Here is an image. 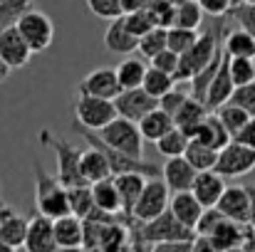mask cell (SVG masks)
<instances>
[{
	"instance_id": "1",
	"label": "cell",
	"mask_w": 255,
	"mask_h": 252,
	"mask_svg": "<svg viewBox=\"0 0 255 252\" xmlns=\"http://www.w3.org/2000/svg\"><path fill=\"white\" fill-rule=\"evenodd\" d=\"M193 238H196V230L183 225L171 210H164L161 215L151 220L131 225V248L154 250L166 243H193Z\"/></svg>"
},
{
	"instance_id": "2",
	"label": "cell",
	"mask_w": 255,
	"mask_h": 252,
	"mask_svg": "<svg viewBox=\"0 0 255 252\" xmlns=\"http://www.w3.org/2000/svg\"><path fill=\"white\" fill-rule=\"evenodd\" d=\"M221 32H226V17H216V25L206 32L198 35V40L181 55L178 70H176V82H191L196 72H201L206 65L216 60V55L223 50L221 45Z\"/></svg>"
},
{
	"instance_id": "3",
	"label": "cell",
	"mask_w": 255,
	"mask_h": 252,
	"mask_svg": "<svg viewBox=\"0 0 255 252\" xmlns=\"http://www.w3.org/2000/svg\"><path fill=\"white\" fill-rule=\"evenodd\" d=\"M32 170H35V210L42 215H50L52 220L72 213L67 185L57 175H50L42 168L40 159H32Z\"/></svg>"
},
{
	"instance_id": "4",
	"label": "cell",
	"mask_w": 255,
	"mask_h": 252,
	"mask_svg": "<svg viewBox=\"0 0 255 252\" xmlns=\"http://www.w3.org/2000/svg\"><path fill=\"white\" fill-rule=\"evenodd\" d=\"M37 139H40L42 146H47V149L55 151V159H57V173H55V175H57L67 188L87 183L85 175H82V170H80V161H82V151H85V149L70 144L67 139L55 136L50 129H42Z\"/></svg>"
},
{
	"instance_id": "5",
	"label": "cell",
	"mask_w": 255,
	"mask_h": 252,
	"mask_svg": "<svg viewBox=\"0 0 255 252\" xmlns=\"http://www.w3.org/2000/svg\"><path fill=\"white\" fill-rule=\"evenodd\" d=\"M97 136L104 144H109V146H114V149H119L129 156L144 159V136H141L139 121H131L127 116H114L104 129L97 131Z\"/></svg>"
},
{
	"instance_id": "6",
	"label": "cell",
	"mask_w": 255,
	"mask_h": 252,
	"mask_svg": "<svg viewBox=\"0 0 255 252\" xmlns=\"http://www.w3.org/2000/svg\"><path fill=\"white\" fill-rule=\"evenodd\" d=\"M15 25H17L20 35L25 37V42L30 45V50H32L35 55L50 50V45L55 42V25H52L50 15L42 12V10L30 7L27 12H22V15L15 20Z\"/></svg>"
},
{
	"instance_id": "7",
	"label": "cell",
	"mask_w": 255,
	"mask_h": 252,
	"mask_svg": "<svg viewBox=\"0 0 255 252\" xmlns=\"http://www.w3.org/2000/svg\"><path fill=\"white\" fill-rule=\"evenodd\" d=\"M114 116H119L114 99H104V96H94V94H77L75 99V121L82 124L92 131L104 129Z\"/></svg>"
},
{
	"instance_id": "8",
	"label": "cell",
	"mask_w": 255,
	"mask_h": 252,
	"mask_svg": "<svg viewBox=\"0 0 255 252\" xmlns=\"http://www.w3.org/2000/svg\"><path fill=\"white\" fill-rule=\"evenodd\" d=\"M169 200H171V190L169 185L164 183V178L161 175L146 178V185H144V190H141V195H139V200L134 205V213H131V225L161 215L164 210H169Z\"/></svg>"
},
{
	"instance_id": "9",
	"label": "cell",
	"mask_w": 255,
	"mask_h": 252,
	"mask_svg": "<svg viewBox=\"0 0 255 252\" xmlns=\"http://www.w3.org/2000/svg\"><path fill=\"white\" fill-rule=\"evenodd\" d=\"M216 173H221L223 178H241L255 170V149L241 144V141H228L221 151H218V161L213 166Z\"/></svg>"
},
{
	"instance_id": "10",
	"label": "cell",
	"mask_w": 255,
	"mask_h": 252,
	"mask_svg": "<svg viewBox=\"0 0 255 252\" xmlns=\"http://www.w3.org/2000/svg\"><path fill=\"white\" fill-rule=\"evenodd\" d=\"M32 50L25 42V37L20 35L17 25H5L0 27V60L10 67V70H20L32 60Z\"/></svg>"
},
{
	"instance_id": "11",
	"label": "cell",
	"mask_w": 255,
	"mask_h": 252,
	"mask_svg": "<svg viewBox=\"0 0 255 252\" xmlns=\"http://www.w3.org/2000/svg\"><path fill=\"white\" fill-rule=\"evenodd\" d=\"M114 104H117L119 116H127L131 121H141L151 109L159 106V99L151 96L144 86H134V89H122L114 96Z\"/></svg>"
},
{
	"instance_id": "12",
	"label": "cell",
	"mask_w": 255,
	"mask_h": 252,
	"mask_svg": "<svg viewBox=\"0 0 255 252\" xmlns=\"http://www.w3.org/2000/svg\"><path fill=\"white\" fill-rule=\"evenodd\" d=\"M25 250H30V252L57 250V243H55V220L50 215H42V213L35 210V215L27 223Z\"/></svg>"
},
{
	"instance_id": "13",
	"label": "cell",
	"mask_w": 255,
	"mask_h": 252,
	"mask_svg": "<svg viewBox=\"0 0 255 252\" xmlns=\"http://www.w3.org/2000/svg\"><path fill=\"white\" fill-rule=\"evenodd\" d=\"M216 208L236 223H248L251 220V195H248V185H226L221 200L216 203Z\"/></svg>"
},
{
	"instance_id": "14",
	"label": "cell",
	"mask_w": 255,
	"mask_h": 252,
	"mask_svg": "<svg viewBox=\"0 0 255 252\" xmlns=\"http://www.w3.org/2000/svg\"><path fill=\"white\" fill-rule=\"evenodd\" d=\"M77 91L104 96V99H114L122 91V84H119V77H117V67H99V70L89 72L85 80L77 84Z\"/></svg>"
},
{
	"instance_id": "15",
	"label": "cell",
	"mask_w": 255,
	"mask_h": 252,
	"mask_svg": "<svg viewBox=\"0 0 255 252\" xmlns=\"http://www.w3.org/2000/svg\"><path fill=\"white\" fill-rule=\"evenodd\" d=\"M196 168L188 164L186 156H171L166 159V164L161 166V178L164 183L169 185L171 193H178V190H191L193 180H196Z\"/></svg>"
},
{
	"instance_id": "16",
	"label": "cell",
	"mask_w": 255,
	"mask_h": 252,
	"mask_svg": "<svg viewBox=\"0 0 255 252\" xmlns=\"http://www.w3.org/2000/svg\"><path fill=\"white\" fill-rule=\"evenodd\" d=\"M104 47L114 55H131L139 47V37L134 32H129L124 15L109 20V27L104 30Z\"/></svg>"
},
{
	"instance_id": "17",
	"label": "cell",
	"mask_w": 255,
	"mask_h": 252,
	"mask_svg": "<svg viewBox=\"0 0 255 252\" xmlns=\"http://www.w3.org/2000/svg\"><path fill=\"white\" fill-rule=\"evenodd\" d=\"M55 243L62 250H77L85 243V220L75 213L55 218Z\"/></svg>"
},
{
	"instance_id": "18",
	"label": "cell",
	"mask_w": 255,
	"mask_h": 252,
	"mask_svg": "<svg viewBox=\"0 0 255 252\" xmlns=\"http://www.w3.org/2000/svg\"><path fill=\"white\" fill-rule=\"evenodd\" d=\"M191 190H193V195L201 200L203 208H213V205L221 200L223 190H226V178H223L221 173H216L213 168H211V170H198V173H196V180H193V185H191Z\"/></svg>"
},
{
	"instance_id": "19",
	"label": "cell",
	"mask_w": 255,
	"mask_h": 252,
	"mask_svg": "<svg viewBox=\"0 0 255 252\" xmlns=\"http://www.w3.org/2000/svg\"><path fill=\"white\" fill-rule=\"evenodd\" d=\"M191 139H196V141H201V144H206V146H211L216 151H221L228 141H233L231 131L223 126V121L218 119L216 111H208L206 114V119L196 126V131H193Z\"/></svg>"
},
{
	"instance_id": "20",
	"label": "cell",
	"mask_w": 255,
	"mask_h": 252,
	"mask_svg": "<svg viewBox=\"0 0 255 252\" xmlns=\"http://www.w3.org/2000/svg\"><path fill=\"white\" fill-rule=\"evenodd\" d=\"M233 89H236V82H233V77H231L228 52L223 50V62H221V67H218V72H216L213 82H211V86H208V94H206V106H208L211 111H216L221 104L231 101Z\"/></svg>"
},
{
	"instance_id": "21",
	"label": "cell",
	"mask_w": 255,
	"mask_h": 252,
	"mask_svg": "<svg viewBox=\"0 0 255 252\" xmlns=\"http://www.w3.org/2000/svg\"><path fill=\"white\" fill-rule=\"evenodd\" d=\"M114 180H117V188L122 193V215L131 225V213H134V205L146 185V175L144 173H117Z\"/></svg>"
},
{
	"instance_id": "22",
	"label": "cell",
	"mask_w": 255,
	"mask_h": 252,
	"mask_svg": "<svg viewBox=\"0 0 255 252\" xmlns=\"http://www.w3.org/2000/svg\"><path fill=\"white\" fill-rule=\"evenodd\" d=\"M246 230H248V223H236V220L223 218V223L208 238H211L213 250H243Z\"/></svg>"
},
{
	"instance_id": "23",
	"label": "cell",
	"mask_w": 255,
	"mask_h": 252,
	"mask_svg": "<svg viewBox=\"0 0 255 252\" xmlns=\"http://www.w3.org/2000/svg\"><path fill=\"white\" fill-rule=\"evenodd\" d=\"M169 210L188 228L196 230V223L203 213V205L201 200L193 195V190H178V193H171V200H169Z\"/></svg>"
},
{
	"instance_id": "24",
	"label": "cell",
	"mask_w": 255,
	"mask_h": 252,
	"mask_svg": "<svg viewBox=\"0 0 255 252\" xmlns=\"http://www.w3.org/2000/svg\"><path fill=\"white\" fill-rule=\"evenodd\" d=\"M89 185H92V195H94V203H97L99 210L122 215V193H119V188H117L114 175H107V178H102V180H94V183H89Z\"/></svg>"
},
{
	"instance_id": "25",
	"label": "cell",
	"mask_w": 255,
	"mask_h": 252,
	"mask_svg": "<svg viewBox=\"0 0 255 252\" xmlns=\"http://www.w3.org/2000/svg\"><path fill=\"white\" fill-rule=\"evenodd\" d=\"M27 223L22 215L15 213V208L7 205L5 215H2V223H0V240L10 248V250H17V248H25V238H27Z\"/></svg>"
},
{
	"instance_id": "26",
	"label": "cell",
	"mask_w": 255,
	"mask_h": 252,
	"mask_svg": "<svg viewBox=\"0 0 255 252\" xmlns=\"http://www.w3.org/2000/svg\"><path fill=\"white\" fill-rule=\"evenodd\" d=\"M211 109L201 101V99H196V96H188L183 104H181V109L173 114V124L191 139L193 136V131H196V126L206 119V114H208Z\"/></svg>"
},
{
	"instance_id": "27",
	"label": "cell",
	"mask_w": 255,
	"mask_h": 252,
	"mask_svg": "<svg viewBox=\"0 0 255 252\" xmlns=\"http://www.w3.org/2000/svg\"><path fill=\"white\" fill-rule=\"evenodd\" d=\"M176 124H173V116H171L169 111H164L161 106H156V109H151L141 121H139V129H141V136H144V141H159L166 131H171Z\"/></svg>"
},
{
	"instance_id": "28",
	"label": "cell",
	"mask_w": 255,
	"mask_h": 252,
	"mask_svg": "<svg viewBox=\"0 0 255 252\" xmlns=\"http://www.w3.org/2000/svg\"><path fill=\"white\" fill-rule=\"evenodd\" d=\"M80 170L85 175L87 183H94V180H102L107 175H112V168L107 156L97 149V146H87L82 151V161H80Z\"/></svg>"
},
{
	"instance_id": "29",
	"label": "cell",
	"mask_w": 255,
	"mask_h": 252,
	"mask_svg": "<svg viewBox=\"0 0 255 252\" xmlns=\"http://www.w3.org/2000/svg\"><path fill=\"white\" fill-rule=\"evenodd\" d=\"M223 50L231 57H253L255 60V35L246 27L226 30L223 35Z\"/></svg>"
},
{
	"instance_id": "30",
	"label": "cell",
	"mask_w": 255,
	"mask_h": 252,
	"mask_svg": "<svg viewBox=\"0 0 255 252\" xmlns=\"http://www.w3.org/2000/svg\"><path fill=\"white\" fill-rule=\"evenodd\" d=\"M146 70H149V67L144 65V57H124V60L117 65V77H119L122 89L141 86Z\"/></svg>"
},
{
	"instance_id": "31",
	"label": "cell",
	"mask_w": 255,
	"mask_h": 252,
	"mask_svg": "<svg viewBox=\"0 0 255 252\" xmlns=\"http://www.w3.org/2000/svg\"><path fill=\"white\" fill-rule=\"evenodd\" d=\"M183 156L188 159V164L196 168V170H211V168L216 166V161H218V151L211 149V146H206V144H201V141H196V139L188 141Z\"/></svg>"
},
{
	"instance_id": "32",
	"label": "cell",
	"mask_w": 255,
	"mask_h": 252,
	"mask_svg": "<svg viewBox=\"0 0 255 252\" xmlns=\"http://www.w3.org/2000/svg\"><path fill=\"white\" fill-rule=\"evenodd\" d=\"M70 190V210L75 215H80L82 220L89 218L94 210H97V203H94V195H92V185L82 183V185H72L67 188Z\"/></svg>"
},
{
	"instance_id": "33",
	"label": "cell",
	"mask_w": 255,
	"mask_h": 252,
	"mask_svg": "<svg viewBox=\"0 0 255 252\" xmlns=\"http://www.w3.org/2000/svg\"><path fill=\"white\" fill-rule=\"evenodd\" d=\"M221 62H223V50L216 55V60H213L211 65H206L201 72H196V75L191 77V96H196V99H201V101L206 104L208 86H211V82H213V77H216V72H218Z\"/></svg>"
},
{
	"instance_id": "34",
	"label": "cell",
	"mask_w": 255,
	"mask_h": 252,
	"mask_svg": "<svg viewBox=\"0 0 255 252\" xmlns=\"http://www.w3.org/2000/svg\"><path fill=\"white\" fill-rule=\"evenodd\" d=\"M141 86H144L151 96H156V99H159V96H164L169 89L176 86V77L169 75V72H164V70H159V67H149V70H146V75H144Z\"/></svg>"
},
{
	"instance_id": "35",
	"label": "cell",
	"mask_w": 255,
	"mask_h": 252,
	"mask_svg": "<svg viewBox=\"0 0 255 252\" xmlns=\"http://www.w3.org/2000/svg\"><path fill=\"white\" fill-rule=\"evenodd\" d=\"M216 114H218V119L223 121V126L231 131V136H236V134L246 126V121L251 119V114H248L246 109H241L238 104H233V101L221 104V106L216 109Z\"/></svg>"
},
{
	"instance_id": "36",
	"label": "cell",
	"mask_w": 255,
	"mask_h": 252,
	"mask_svg": "<svg viewBox=\"0 0 255 252\" xmlns=\"http://www.w3.org/2000/svg\"><path fill=\"white\" fill-rule=\"evenodd\" d=\"M203 7L198 0H183L181 5H176V17H173V25L178 27H191V30H198L201 22H203Z\"/></svg>"
},
{
	"instance_id": "37",
	"label": "cell",
	"mask_w": 255,
	"mask_h": 252,
	"mask_svg": "<svg viewBox=\"0 0 255 252\" xmlns=\"http://www.w3.org/2000/svg\"><path fill=\"white\" fill-rule=\"evenodd\" d=\"M166 32H169V27H154V30H149L146 35L139 37L136 52H139L144 60L156 57L161 50H166Z\"/></svg>"
},
{
	"instance_id": "38",
	"label": "cell",
	"mask_w": 255,
	"mask_h": 252,
	"mask_svg": "<svg viewBox=\"0 0 255 252\" xmlns=\"http://www.w3.org/2000/svg\"><path fill=\"white\" fill-rule=\"evenodd\" d=\"M188 141H191V139H188L178 126H173L171 131H166V134L156 141V149H159V154L166 156V159H171V156H183Z\"/></svg>"
},
{
	"instance_id": "39",
	"label": "cell",
	"mask_w": 255,
	"mask_h": 252,
	"mask_svg": "<svg viewBox=\"0 0 255 252\" xmlns=\"http://www.w3.org/2000/svg\"><path fill=\"white\" fill-rule=\"evenodd\" d=\"M198 35H201V32H196V30H191V27L171 25L169 32H166V47L173 50V52H178V55H183V52L198 40Z\"/></svg>"
},
{
	"instance_id": "40",
	"label": "cell",
	"mask_w": 255,
	"mask_h": 252,
	"mask_svg": "<svg viewBox=\"0 0 255 252\" xmlns=\"http://www.w3.org/2000/svg\"><path fill=\"white\" fill-rule=\"evenodd\" d=\"M228 67H231V77H233L236 86L255 82V60L253 57H231V55H228Z\"/></svg>"
},
{
	"instance_id": "41",
	"label": "cell",
	"mask_w": 255,
	"mask_h": 252,
	"mask_svg": "<svg viewBox=\"0 0 255 252\" xmlns=\"http://www.w3.org/2000/svg\"><path fill=\"white\" fill-rule=\"evenodd\" d=\"M124 22H127L129 32H134L136 37H141V35H146L149 30L159 27V25L154 22L149 7H144V10H134V12H124Z\"/></svg>"
},
{
	"instance_id": "42",
	"label": "cell",
	"mask_w": 255,
	"mask_h": 252,
	"mask_svg": "<svg viewBox=\"0 0 255 252\" xmlns=\"http://www.w3.org/2000/svg\"><path fill=\"white\" fill-rule=\"evenodd\" d=\"M32 5H35V0H0V27L12 25Z\"/></svg>"
},
{
	"instance_id": "43",
	"label": "cell",
	"mask_w": 255,
	"mask_h": 252,
	"mask_svg": "<svg viewBox=\"0 0 255 252\" xmlns=\"http://www.w3.org/2000/svg\"><path fill=\"white\" fill-rule=\"evenodd\" d=\"M226 20H236L241 27L251 30L255 35V2H236V5L228 10Z\"/></svg>"
},
{
	"instance_id": "44",
	"label": "cell",
	"mask_w": 255,
	"mask_h": 252,
	"mask_svg": "<svg viewBox=\"0 0 255 252\" xmlns=\"http://www.w3.org/2000/svg\"><path fill=\"white\" fill-rule=\"evenodd\" d=\"M149 12L154 17V22L159 27H171L173 17H176V5L171 0H151L149 2Z\"/></svg>"
},
{
	"instance_id": "45",
	"label": "cell",
	"mask_w": 255,
	"mask_h": 252,
	"mask_svg": "<svg viewBox=\"0 0 255 252\" xmlns=\"http://www.w3.org/2000/svg\"><path fill=\"white\" fill-rule=\"evenodd\" d=\"M87 7L92 10V15H97L102 20H114V17L124 15L122 0H87Z\"/></svg>"
},
{
	"instance_id": "46",
	"label": "cell",
	"mask_w": 255,
	"mask_h": 252,
	"mask_svg": "<svg viewBox=\"0 0 255 252\" xmlns=\"http://www.w3.org/2000/svg\"><path fill=\"white\" fill-rule=\"evenodd\" d=\"M223 213L213 205V208H203V213H201V218H198V223H196V235H211L221 223H223Z\"/></svg>"
},
{
	"instance_id": "47",
	"label": "cell",
	"mask_w": 255,
	"mask_h": 252,
	"mask_svg": "<svg viewBox=\"0 0 255 252\" xmlns=\"http://www.w3.org/2000/svg\"><path fill=\"white\" fill-rule=\"evenodd\" d=\"M231 101L238 104L241 109H246L251 116H255V82H248V84H241L233 89L231 94Z\"/></svg>"
},
{
	"instance_id": "48",
	"label": "cell",
	"mask_w": 255,
	"mask_h": 252,
	"mask_svg": "<svg viewBox=\"0 0 255 252\" xmlns=\"http://www.w3.org/2000/svg\"><path fill=\"white\" fill-rule=\"evenodd\" d=\"M188 96H191V91H181V89H176V86H173V89H169L164 96H159V106H161L164 111H169L171 116H173Z\"/></svg>"
},
{
	"instance_id": "49",
	"label": "cell",
	"mask_w": 255,
	"mask_h": 252,
	"mask_svg": "<svg viewBox=\"0 0 255 252\" xmlns=\"http://www.w3.org/2000/svg\"><path fill=\"white\" fill-rule=\"evenodd\" d=\"M178 60H181V55L166 47V50H161L156 57H151L149 62H151V67H159V70H164V72H169V75H176Z\"/></svg>"
},
{
	"instance_id": "50",
	"label": "cell",
	"mask_w": 255,
	"mask_h": 252,
	"mask_svg": "<svg viewBox=\"0 0 255 252\" xmlns=\"http://www.w3.org/2000/svg\"><path fill=\"white\" fill-rule=\"evenodd\" d=\"M198 2H201V7H203L206 15H211V17H226L228 10H231L238 0H198Z\"/></svg>"
},
{
	"instance_id": "51",
	"label": "cell",
	"mask_w": 255,
	"mask_h": 252,
	"mask_svg": "<svg viewBox=\"0 0 255 252\" xmlns=\"http://www.w3.org/2000/svg\"><path fill=\"white\" fill-rule=\"evenodd\" d=\"M233 139L241 141V144H246V146H251V149H255V116H251V119L246 121V126H243Z\"/></svg>"
},
{
	"instance_id": "52",
	"label": "cell",
	"mask_w": 255,
	"mask_h": 252,
	"mask_svg": "<svg viewBox=\"0 0 255 252\" xmlns=\"http://www.w3.org/2000/svg\"><path fill=\"white\" fill-rule=\"evenodd\" d=\"M151 0H122V10L124 12H134V10H144L149 7Z\"/></svg>"
},
{
	"instance_id": "53",
	"label": "cell",
	"mask_w": 255,
	"mask_h": 252,
	"mask_svg": "<svg viewBox=\"0 0 255 252\" xmlns=\"http://www.w3.org/2000/svg\"><path fill=\"white\" fill-rule=\"evenodd\" d=\"M248 195H251V225L255 228V185H248Z\"/></svg>"
},
{
	"instance_id": "54",
	"label": "cell",
	"mask_w": 255,
	"mask_h": 252,
	"mask_svg": "<svg viewBox=\"0 0 255 252\" xmlns=\"http://www.w3.org/2000/svg\"><path fill=\"white\" fill-rule=\"evenodd\" d=\"M10 72H12V70H10V67H7V65H5V62L0 60V84H2L5 80H7V77H10Z\"/></svg>"
},
{
	"instance_id": "55",
	"label": "cell",
	"mask_w": 255,
	"mask_h": 252,
	"mask_svg": "<svg viewBox=\"0 0 255 252\" xmlns=\"http://www.w3.org/2000/svg\"><path fill=\"white\" fill-rule=\"evenodd\" d=\"M5 210H7V205H0V223H2V215H5Z\"/></svg>"
},
{
	"instance_id": "56",
	"label": "cell",
	"mask_w": 255,
	"mask_h": 252,
	"mask_svg": "<svg viewBox=\"0 0 255 252\" xmlns=\"http://www.w3.org/2000/svg\"><path fill=\"white\" fill-rule=\"evenodd\" d=\"M171 2H173V5H181V2H183V0H171Z\"/></svg>"
},
{
	"instance_id": "57",
	"label": "cell",
	"mask_w": 255,
	"mask_h": 252,
	"mask_svg": "<svg viewBox=\"0 0 255 252\" xmlns=\"http://www.w3.org/2000/svg\"><path fill=\"white\" fill-rule=\"evenodd\" d=\"M241 2H255V0H241Z\"/></svg>"
},
{
	"instance_id": "58",
	"label": "cell",
	"mask_w": 255,
	"mask_h": 252,
	"mask_svg": "<svg viewBox=\"0 0 255 252\" xmlns=\"http://www.w3.org/2000/svg\"><path fill=\"white\" fill-rule=\"evenodd\" d=\"M238 2H241V0H238Z\"/></svg>"
}]
</instances>
